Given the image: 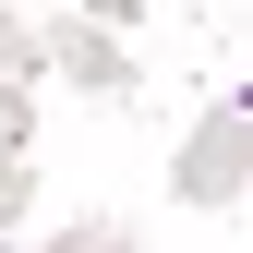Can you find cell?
Returning a JSON list of instances; mask_svg holds the SVG:
<instances>
[{"instance_id":"1","label":"cell","mask_w":253,"mask_h":253,"mask_svg":"<svg viewBox=\"0 0 253 253\" xmlns=\"http://www.w3.org/2000/svg\"><path fill=\"white\" fill-rule=\"evenodd\" d=\"M181 205H241V181H253V121L241 109H205V133L181 145Z\"/></svg>"},{"instance_id":"2","label":"cell","mask_w":253,"mask_h":253,"mask_svg":"<svg viewBox=\"0 0 253 253\" xmlns=\"http://www.w3.org/2000/svg\"><path fill=\"white\" fill-rule=\"evenodd\" d=\"M37 205V181H24V84H0V229Z\"/></svg>"},{"instance_id":"3","label":"cell","mask_w":253,"mask_h":253,"mask_svg":"<svg viewBox=\"0 0 253 253\" xmlns=\"http://www.w3.org/2000/svg\"><path fill=\"white\" fill-rule=\"evenodd\" d=\"M60 60H73V73H84V84H121V73H133V60H121L109 37H73V48H60Z\"/></svg>"},{"instance_id":"4","label":"cell","mask_w":253,"mask_h":253,"mask_svg":"<svg viewBox=\"0 0 253 253\" xmlns=\"http://www.w3.org/2000/svg\"><path fill=\"white\" fill-rule=\"evenodd\" d=\"M24 73H37V37H24V24L0 12V84H24Z\"/></svg>"}]
</instances>
